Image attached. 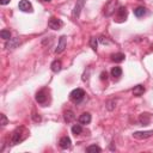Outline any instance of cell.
I'll return each mask as SVG.
<instances>
[{
    "label": "cell",
    "instance_id": "1",
    "mask_svg": "<svg viewBox=\"0 0 153 153\" xmlns=\"http://www.w3.org/2000/svg\"><path fill=\"white\" fill-rule=\"evenodd\" d=\"M27 134H28L27 130H25L23 127L17 128L14 132H13L12 136H11V142H12V145H17V144H19L20 141H23V140L25 139Z\"/></svg>",
    "mask_w": 153,
    "mask_h": 153
},
{
    "label": "cell",
    "instance_id": "2",
    "mask_svg": "<svg viewBox=\"0 0 153 153\" xmlns=\"http://www.w3.org/2000/svg\"><path fill=\"white\" fill-rule=\"evenodd\" d=\"M84 97H85V92H84V90L83 89H75V90H73L71 93H70V98H71V101L73 102V103H80L83 99H84Z\"/></svg>",
    "mask_w": 153,
    "mask_h": 153
},
{
    "label": "cell",
    "instance_id": "3",
    "mask_svg": "<svg viewBox=\"0 0 153 153\" xmlns=\"http://www.w3.org/2000/svg\"><path fill=\"white\" fill-rule=\"evenodd\" d=\"M48 27L50 29H53V30H59V29H61L63 27V22L61 19H59V18L52 17L49 19V22H48Z\"/></svg>",
    "mask_w": 153,
    "mask_h": 153
},
{
    "label": "cell",
    "instance_id": "4",
    "mask_svg": "<svg viewBox=\"0 0 153 153\" xmlns=\"http://www.w3.org/2000/svg\"><path fill=\"white\" fill-rule=\"evenodd\" d=\"M85 1H86V0H77V4H75L74 10H73V12H72V17H73L74 19H78V18H79L80 12H81V10L84 9Z\"/></svg>",
    "mask_w": 153,
    "mask_h": 153
},
{
    "label": "cell",
    "instance_id": "5",
    "mask_svg": "<svg viewBox=\"0 0 153 153\" xmlns=\"http://www.w3.org/2000/svg\"><path fill=\"white\" fill-rule=\"evenodd\" d=\"M22 43V40L19 38V37H14V38H10V40H7V42H6V45H5V48L6 49H14V48H17L19 45Z\"/></svg>",
    "mask_w": 153,
    "mask_h": 153
},
{
    "label": "cell",
    "instance_id": "6",
    "mask_svg": "<svg viewBox=\"0 0 153 153\" xmlns=\"http://www.w3.org/2000/svg\"><path fill=\"white\" fill-rule=\"evenodd\" d=\"M153 136V130H145V132H135L133 133V138L139 139V140H145Z\"/></svg>",
    "mask_w": 153,
    "mask_h": 153
},
{
    "label": "cell",
    "instance_id": "7",
    "mask_svg": "<svg viewBox=\"0 0 153 153\" xmlns=\"http://www.w3.org/2000/svg\"><path fill=\"white\" fill-rule=\"evenodd\" d=\"M66 46H67V37H66V36H61L60 40H59L57 48L55 49V53H56V54L62 53L65 49H66Z\"/></svg>",
    "mask_w": 153,
    "mask_h": 153
},
{
    "label": "cell",
    "instance_id": "8",
    "mask_svg": "<svg viewBox=\"0 0 153 153\" xmlns=\"http://www.w3.org/2000/svg\"><path fill=\"white\" fill-rule=\"evenodd\" d=\"M18 7L23 12H32V5L28 1V0H22V1H19Z\"/></svg>",
    "mask_w": 153,
    "mask_h": 153
},
{
    "label": "cell",
    "instance_id": "9",
    "mask_svg": "<svg viewBox=\"0 0 153 153\" xmlns=\"http://www.w3.org/2000/svg\"><path fill=\"white\" fill-rule=\"evenodd\" d=\"M126 18H127V10H126V7L121 6L116 13V22H123V20H126Z\"/></svg>",
    "mask_w": 153,
    "mask_h": 153
},
{
    "label": "cell",
    "instance_id": "10",
    "mask_svg": "<svg viewBox=\"0 0 153 153\" xmlns=\"http://www.w3.org/2000/svg\"><path fill=\"white\" fill-rule=\"evenodd\" d=\"M59 144H60V147L62 149H67V148H70V146H71L72 142H71V139L68 136H63V138L60 139Z\"/></svg>",
    "mask_w": 153,
    "mask_h": 153
},
{
    "label": "cell",
    "instance_id": "11",
    "mask_svg": "<svg viewBox=\"0 0 153 153\" xmlns=\"http://www.w3.org/2000/svg\"><path fill=\"white\" fill-rule=\"evenodd\" d=\"M36 102L40 103V104H45L47 102V96H46V92L43 91V90L40 91V92H37V95H36Z\"/></svg>",
    "mask_w": 153,
    "mask_h": 153
},
{
    "label": "cell",
    "instance_id": "12",
    "mask_svg": "<svg viewBox=\"0 0 153 153\" xmlns=\"http://www.w3.org/2000/svg\"><path fill=\"white\" fill-rule=\"evenodd\" d=\"M79 122L81 124H89L91 122V115L89 113H84L83 115H80L79 117Z\"/></svg>",
    "mask_w": 153,
    "mask_h": 153
},
{
    "label": "cell",
    "instance_id": "13",
    "mask_svg": "<svg viewBox=\"0 0 153 153\" xmlns=\"http://www.w3.org/2000/svg\"><path fill=\"white\" fill-rule=\"evenodd\" d=\"M149 121H151V116H149V114H147V113L141 114V115L139 116V122H140L142 126H147V124L149 123Z\"/></svg>",
    "mask_w": 153,
    "mask_h": 153
},
{
    "label": "cell",
    "instance_id": "14",
    "mask_svg": "<svg viewBox=\"0 0 153 153\" xmlns=\"http://www.w3.org/2000/svg\"><path fill=\"white\" fill-rule=\"evenodd\" d=\"M52 71L54 72V73H57V72H60L61 71V67H62V65H61V61H59V60H55V61H53V63H52Z\"/></svg>",
    "mask_w": 153,
    "mask_h": 153
},
{
    "label": "cell",
    "instance_id": "15",
    "mask_svg": "<svg viewBox=\"0 0 153 153\" xmlns=\"http://www.w3.org/2000/svg\"><path fill=\"white\" fill-rule=\"evenodd\" d=\"M144 92H145V87L142 85H136L133 89V95L134 96H141V95H144Z\"/></svg>",
    "mask_w": 153,
    "mask_h": 153
},
{
    "label": "cell",
    "instance_id": "16",
    "mask_svg": "<svg viewBox=\"0 0 153 153\" xmlns=\"http://www.w3.org/2000/svg\"><path fill=\"white\" fill-rule=\"evenodd\" d=\"M124 54H122V53H116V54H113L111 55V59H113V61H115V62H122L123 60H124Z\"/></svg>",
    "mask_w": 153,
    "mask_h": 153
},
{
    "label": "cell",
    "instance_id": "17",
    "mask_svg": "<svg viewBox=\"0 0 153 153\" xmlns=\"http://www.w3.org/2000/svg\"><path fill=\"white\" fill-rule=\"evenodd\" d=\"M74 119H75V115H74L73 111L67 110L66 113H65V121H66V122H72Z\"/></svg>",
    "mask_w": 153,
    "mask_h": 153
},
{
    "label": "cell",
    "instance_id": "18",
    "mask_svg": "<svg viewBox=\"0 0 153 153\" xmlns=\"http://www.w3.org/2000/svg\"><path fill=\"white\" fill-rule=\"evenodd\" d=\"M86 152H90V153H99V152H102V148L99 147V146H97V145H91V146H89L86 148Z\"/></svg>",
    "mask_w": 153,
    "mask_h": 153
},
{
    "label": "cell",
    "instance_id": "19",
    "mask_svg": "<svg viewBox=\"0 0 153 153\" xmlns=\"http://www.w3.org/2000/svg\"><path fill=\"white\" fill-rule=\"evenodd\" d=\"M146 13V9L145 7H142V6H139V7H136L135 10H134V14L136 16V17H142L144 14Z\"/></svg>",
    "mask_w": 153,
    "mask_h": 153
},
{
    "label": "cell",
    "instance_id": "20",
    "mask_svg": "<svg viewBox=\"0 0 153 153\" xmlns=\"http://www.w3.org/2000/svg\"><path fill=\"white\" fill-rule=\"evenodd\" d=\"M81 132H83V127H81L80 124H74V126L72 127V133H73V134L79 135V134H81Z\"/></svg>",
    "mask_w": 153,
    "mask_h": 153
},
{
    "label": "cell",
    "instance_id": "21",
    "mask_svg": "<svg viewBox=\"0 0 153 153\" xmlns=\"http://www.w3.org/2000/svg\"><path fill=\"white\" fill-rule=\"evenodd\" d=\"M121 74H122V68L121 67H114L111 70V75L113 77L119 78V77H121Z\"/></svg>",
    "mask_w": 153,
    "mask_h": 153
},
{
    "label": "cell",
    "instance_id": "22",
    "mask_svg": "<svg viewBox=\"0 0 153 153\" xmlns=\"http://www.w3.org/2000/svg\"><path fill=\"white\" fill-rule=\"evenodd\" d=\"M0 36H1V38H4V40H10L11 38V32H10V30L4 29V30L0 31Z\"/></svg>",
    "mask_w": 153,
    "mask_h": 153
},
{
    "label": "cell",
    "instance_id": "23",
    "mask_svg": "<svg viewBox=\"0 0 153 153\" xmlns=\"http://www.w3.org/2000/svg\"><path fill=\"white\" fill-rule=\"evenodd\" d=\"M90 46H91V48H92L93 50H97V46H98V41H97V38H96V37H92V38L90 40Z\"/></svg>",
    "mask_w": 153,
    "mask_h": 153
},
{
    "label": "cell",
    "instance_id": "24",
    "mask_svg": "<svg viewBox=\"0 0 153 153\" xmlns=\"http://www.w3.org/2000/svg\"><path fill=\"white\" fill-rule=\"evenodd\" d=\"M0 119H1V123H0V124H1L3 127H5V126L9 123V120H7V117H6L4 114H1V115H0Z\"/></svg>",
    "mask_w": 153,
    "mask_h": 153
},
{
    "label": "cell",
    "instance_id": "25",
    "mask_svg": "<svg viewBox=\"0 0 153 153\" xmlns=\"http://www.w3.org/2000/svg\"><path fill=\"white\" fill-rule=\"evenodd\" d=\"M99 41H101V43H103V45H109V41L105 37H103V36L99 38Z\"/></svg>",
    "mask_w": 153,
    "mask_h": 153
},
{
    "label": "cell",
    "instance_id": "26",
    "mask_svg": "<svg viewBox=\"0 0 153 153\" xmlns=\"http://www.w3.org/2000/svg\"><path fill=\"white\" fill-rule=\"evenodd\" d=\"M108 79V74L105 72H102L101 73V80H106Z\"/></svg>",
    "mask_w": 153,
    "mask_h": 153
},
{
    "label": "cell",
    "instance_id": "27",
    "mask_svg": "<svg viewBox=\"0 0 153 153\" xmlns=\"http://www.w3.org/2000/svg\"><path fill=\"white\" fill-rule=\"evenodd\" d=\"M10 1H11V0H0V4H1V5H7Z\"/></svg>",
    "mask_w": 153,
    "mask_h": 153
},
{
    "label": "cell",
    "instance_id": "28",
    "mask_svg": "<svg viewBox=\"0 0 153 153\" xmlns=\"http://www.w3.org/2000/svg\"><path fill=\"white\" fill-rule=\"evenodd\" d=\"M32 117H34V120H35V121H41V117H40V116L37 117V116H36V114H34V116H32Z\"/></svg>",
    "mask_w": 153,
    "mask_h": 153
},
{
    "label": "cell",
    "instance_id": "29",
    "mask_svg": "<svg viewBox=\"0 0 153 153\" xmlns=\"http://www.w3.org/2000/svg\"><path fill=\"white\" fill-rule=\"evenodd\" d=\"M45 1H52V0H45Z\"/></svg>",
    "mask_w": 153,
    "mask_h": 153
}]
</instances>
